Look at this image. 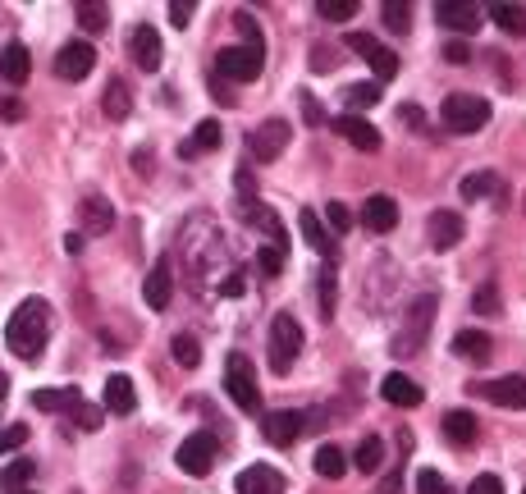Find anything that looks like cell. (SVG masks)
<instances>
[{
    "label": "cell",
    "mask_w": 526,
    "mask_h": 494,
    "mask_svg": "<svg viewBox=\"0 0 526 494\" xmlns=\"http://www.w3.org/2000/svg\"><path fill=\"white\" fill-rule=\"evenodd\" d=\"M0 115H5V119H10V124H19V119H23V101H5V106H0Z\"/></svg>",
    "instance_id": "obj_55"
},
{
    "label": "cell",
    "mask_w": 526,
    "mask_h": 494,
    "mask_svg": "<svg viewBox=\"0 0 526 494\" xmlns=\"http://www.w3.org/2000/svg\"><path fill=\"white\" fill-rule=\"evenodd\" d=\"M426 225H430V243L440 247V252H444V247H458L462 234H467V229H462V215H458V211H435Z\"/></svg>",
    "instance_id": "obj_26"
},
{
    "label": "cell",
    "mask_w": 526,
    "mask_h": 494,
    "mask_svg": "<svg viewBox=\"0 0 526 494\" xmlns=\"http://www.w3.org/2000/svg\"><path fill=\"white\" fill-rule=\"evenodd\" d=\"M453 353L467 357V362H485V357H490V334H481V330H458V334H453Z\"/></svg>",
    "instance_id": "obj_30"
},
{
    "label": "cell",
    "mask_w": 526,
    "mask_h": 494,
    "mask_svg": "<svg viewBox=\"0 0 526 494\" xmlns=\"http://www.w3.org/2000/svg\"><path fill=\"white\" fill-rule=\"evenodd\" d=\"M467 494H504V481H499L494 472H481L472 485H467Z\"/></svg>",
    "instance_id": "obj_48"
},
{
    "label": "cell",
    "mask_w": 526,
    "mask_h": 494,
    "mask_svg": "<svg viewBox=\"0 0 526 494\" xmlns=\"http://www.w3.org/2000/svg\"><path fill=\"white\" fill-rule=\"evenodd\" d=\"M444 60H449V65H467V60H472V46H467V42H449V46H444Z\"/></svg>",
    "instance_id": "obj_52"
},
{
    "label": "cell",
    "mask_w": 526,
    "mask_h": 494,
    "mask_svg": "<svg viewBox=\"0 0 526 494\" xmlns=\"http://www.w3.org/2000/svg\"><path fill=\"white\" fill-rule=\"evenodd\" d=\"M69 417H74L83 430H97L101 421H106V408H97V403H78V408L69 412Z\"/></svg>",
    "instance_id": "obj_44"
},
{
    "label": "cell",
    "mask_w": 526,
    "mask_h": 494,
    "mask_svg": "<svg viewBox=\"0 0 526 494\" xmlns=\"http://www.w3.org/2000/svg\"><path fill=\"white\" fill-rule=\"evenodd\" d=\"M298 101H302V119H307L312 129H321V124H325V115H321V101H316L312 92H307V87H302V92H298Z\"/></svg>",
    "instance_id": "obj_47"
},
{
    "label": "cell",
    "mask_w": 526,
    "mask_h": 494,
    "mask_svg": "<svg viewBox=\"0 0 526 494\" xmlns=\"http://www.w3.org/2000/svg\"><path fill=\"white\" fill-rule=\"evenodd\" d=\"M46 339H51V307L42 298H28L14 307V316L5 321V344H10L14 357L33 362V357L46 353Z\"/></svg>",
    "instance_id": "obj_1"
},
{
    "label": "cell",
    "mask_w": 526,
    "mask_h": 494,
    "mask_svg": "<svg viewBox=\"0 0 526 494\" xmlns=\"http://www.w3.org/2000/svg\"><path fill=\"white\" fill-rule=\"evenodd\" d=\"M344 42H348V51H353V55H362L366 65H371V74H376L380 83H385V78H394V74H398V55L389 51V46H380V42H376V37H371V33H348Z\"/></svg>",
    "instance_id": "obj_8"
},
{
    "label": "cell",
    "mask_w": 526,
    "mask_h": 494,
    "mask_svg": "<svg viewBox=\"0 0 526 494\" xmlns=\"http://www.w3.org/2000/svg\"><path fill=\"white\" fill-rule=\"evenodd\" d=\"M170 357L183 366V371H193L197 362H202V344H197V334H188V330H179L170 339Z\"/></svg>",
    "instance_id": "obj_31"
},
{
    "label": "cell",
    "mask_w": 526,
    "mask_h": 494,
    "mask_svg": "<svg viewBox=\"0 0 526 494\" xmlns=\"http://www.w3.org/2000/svg\"><path fill=\"white\" fill-rule=\"evenodd\" d=\"M0 74H5V83L23 87L28 78H33V55H28V46L23 42H10L5 51H0Z\"/></svg>",
    "instance_id": "obj_24"
},
{
    "label": "cell",
    "mask_w": 526,
    "mask_h": 494,
    "mask_svg": "<svg viewBox=\"0 0 526 494\" xmlns=\"http://www.w3.org/2000/svg\"><path fill=\"white\" fill-rule=\"evenodd\" d=\"M5 398H10V376L0 371V403H5Z\"/></svg>",
    "instance_id": "obj_58"
},
{
    "label": "cell",
    "mask_w": 526,
    "mask_h": 494,
    "mask_svg": "<svg viewBox=\"0 0 526 494\" xmlns=\"http://www.w3.org/2000/svg\"><path fill=\"white\" fill-rule=\"evenodd\" d=\"M339 97H344L348 110H366V106H376L380 101V83H348Z\"/></svg>",
    "instance_id": "obj_37"
},
{
    "label": "cell",
    "mask_w": 526,
    "mask_h": 494,
    "mask_svg": "<svg viewBox=\"0 0 526 494\" xmlns=\"http://www.w3.org/2000/svg\"><path fill=\"white\" fill-rule=\"evenodd\" d=\"M380 398H385L389 408H421V385L417 380H408L403 371H389L385 380H380Z\"/></svg>",
    "instance_id": "obj_18"
},
{
    "label": "cell",
    "mask_w": 526,
    "mask_h": 494,
    "mask_svg": "<svg viewBox=\"0 0 526 494\" xmlns=\"http://www.w3.org/2000/svg\"><path fill=\"white\" fill-rule=\"evenodd\" d=\"M78 28L83 33H106V23H110V10L101 5V0H78Z\"/></svg>",
    "instance_id": "obj_34"
},
{
    "label": "cell",
    "mask_w": 526,
    "mask_h": 494,
    "mask_svg": "<svg viewBox=\"0 0 526 494\" xmlns=\"http://www.w3.org/2000/svg\"><path fill=\"white\" fill-rule=\"evenodd\" d=\"M298 229H302V238L312 243V252H316V257L339 261V238H334L330 229L321 225V215H316L312 206H302V211H298Z\"/></svg>",
    "instance_id": "obj_12"
},
{
    "label": "cell",
    "mask_w": 526,
    "mask_h": 494,
    "mask_svg": "<svg viewBox=\"0 0 526 494\" xmlns=\"http://www.w3.org/2000/svg\"><path fill=\"white\" fill-rule=\"evenodd\" d=\"M234 28L247 37V42H261V28H257V19H252L247 10H238V14H234Z\"/></svg>",
    "instance_id": "obj_51"
},
{
    "label": "cell",
    "mask_w": 526,
    "mask_h": 494,
    "mask_svg": "<svg viewBox=\"0 0 526 494\" xmlns=\"http://www.w3.org/2000/svg\"><path fill=\"white\" fill-rule=\"evenodd\" d=\"M490 19L499 23L504 33H513V37L526 33V10H522V5H490Z\"/></svg>",
    "instance_id": "obj_36"
},
{
    "label": "cell",
    "mask_w": 526,
    "mask_h": 494,
    "mask_svg": "<svg viewBox=\"0 0 526 494\" xmlns=\"http://www.w3.org/2000/svg\"><path fill=\"white\" fill-rule=\"evenodd\" d=\"M211 97H220L225 106H234V87H229L225 78H211Z\"/></svg>",
    "instance_id": "obj_53"
},
{
    "label": "cell",
    "mask_w": 526,
    "mask_h": 494,
    "mask_svg": "<svg viewBox=\"0 0 526 494\" xmlns=\"http://www.w3.org/2000/svg\"><path fill=\"white\" fill-rule=\"evenodd\" d=\"M78 225H83V229H78V234H83V238H97V234H106V229L115 225V206H110L101 193H87L83 202H78Z\"/></svg>",
    "instance_id": "obj_11"
},
{
    "label": "cell",
    "mask_w": 526,
    "mask_h": 494,
    "mask_svg": "<svg viewBox=\"0 0 526 494\" xmlns=\"http://www.w3.org/2000/svg\"><path fill=\"white\" fill-rule=\"evenodd\" d=\"M316 10H321V19H330V23H348L357 14V0H321Z\"/></svg>",
    "instance_id": "obj_40"
},
{
    "label": "cell",
    "mask_w": 526,
    "mask_h": 494,
    "mask_svg": "<svg viewBox=\"0 0 526 494\" xmlns=\"http://www.w3.org/2000/svg\"><path fill=\"white\" fill-rule=\"evenodd\" d=\"M289 119H266V124H257V129L247 133V151H252V161L270 165L280 161L284 151H289Z\"/></svg>",
    "instance_id": "obj_6"
},
{
    "label": "cell",
    "mask_w": 526,
    "mask_h": 494,
    "mask_svg": "<svg viewBox=\"0 0 526 494\" xmlns=\"http://www.w3.org/2000/svg\"><path fill=\"white\" fill-rule=\"evenodd\" d=\"M19 444H28V426H19V421H14V426L0 430V458H5V453H14Z\"/></svg>",
    "instance_id": "obj_46"
},
{
    "label": "cell",
    "mask_w": 526,
    "mask_h": 494,
    "mask_svg": "<svg viewBox=\"0 0 526 494\" xmlns=\"http://www.w3.org/2000/svg\"><path fill=\"white\" fill-rule=\"evenodd\" d=\"M78 403H83V394H78L74 385L69 389H33V408H42V412H74Z\"/></svg>",
    "instance_id": "obj_29"
},
{
    "label": "cell",
    "mask_w": 526,
    "mask_h": 494,
    "mask_svg": "<svg viewBox=\"0 0 526 494\" xmlns=\"http://www.w3.org/2000/svg\"><path fill=\"white\" fill-rule=\"evenodd\" d=\"M344 472H348V458L339 453V444H321V449H316V476H325V481H339Z\"/></svg>",
    "instance_id": "obj_32"
},
{
    "label": "cell",
    "mask_w": 526,
    "mask_h": 494,
    "mask_svg": "<svg viewBox=\"0 0 526 494\" xmlns=\"http://www.w3.org/2000/svg\"><path fill=\"white\" fill-rule=\"evenodd\" d=\"M0 161H5V156H0Z\"/></svg>",
    "instance_id": "obj_60"
},
{
    "label": "cell",
    "mask_w": 526,
    "mask_h": 494,
    "mask_svg": "<svg viewBox=\"0 0 526 494\" xmlns=\"http://www.w3.org/2000/svg\"><path fill=\"white\" fill-rule=\"evenodd\" d=\"M440 119L449 133H481L490 124V101L472 97V92H449L440 106Z\"/></svg>",
    "instance_id": "obj_4"
},
{
    "label": "cell",
    "mask_w": 526,
    "mask_h": 494,
    "mask_svg": "<svg viewBox=\"0 0 526 494\" xmlns=\"http://www.w3.org/2000/svg\"><path fill=\"white\" fill-rule=\"evenodd\" d=\"M298 353H302V325L293 321L289 312H280L270 321V366H275V371H289Z\"/></svg>",
    "instance_id": "obj_7"
},
{
    "label": "cell",
    "mask_w": 526,
    "mask_h": 494,
    "mask_svg": "<svg viewBox=\"0 0 526 494\" xmlns=\"http://www.w3.org/2000/svg\"><path fill=\"white\" fill-rule=\"evenodd\" d=\"M83 243H87L83 234H65V252H83Z\"/></svg>",
    "instance_id": "obj_56"
},
{
    "label": "cell",
    "mask_w": 526,
    "mask_h": 494,
    "mask_svg": "<svg viewBox=\"0 0 526 494\" xmlns=\"http://www.w3.org/2000/svg\"><path fill=\"white\" fill-rule=\"evenodd\" d=\"M325 220H330V234H334V238H344L348 229H353V211H348L344 202H330V206H325Z\"/></svg>",
    "instance_id": "obj_41"
},
{
    "label": "cell",
    "mask_w": 526,
    "mask_h": 494,
    "mask_svg": "<svg viewBox=\"0 0 526 494\" xmlns=\"http://www.w3.org/2000/svg\"><path fill=\"white\" fill-rule=\"evenodd\" d=\"M19 494H33V490H19Z\"/></svg>",
    "instance_id": "obj_59"
},
{
    "label": "cell",
    "mask_w": 526,
    "mask_h": 494,
    "mask_svg": "<svg viewBox=\"0 0 526 494\" xmlns=\"http://www.w3.org/2000/svg\"><path fill=\"white\" fill-rule=\"evenodd\" d=\"M499 188V179H494L490 170H476V174H467V179L458 183V193H462V202H485V197Z\"/></svg>",
    "instance_id": "obj_33"
},
{
    "label": "cell",
    "mask_w": 526,
    "mask_h": 494,
    "mask_svg": "<svg viewBox=\"0 0 526 494\" xmlns=\"http://www.w3.org/2000/svg\"><path fill=\"white\" fill-rule=\"evenodd\" d=\"M302 426H307V417L302 412H266L261 417V430H266V444H275V449H289L293 440L302 435Z\"/></svg>",
    "instance_id": "obj_13"
},
{
    "label": "cell",
    "mask_w": 526,
    "mask_h": 494,
    "mask_svg": "<svg viewBox=\"0 0 526 494\" xmlns=\"http://www.w3.org/2000/svg\"><path fill=\"white\" fill-rule=\"evenodd\" d=\"M133 170H142V174L151 170V156H147V151H138V156H133Z\"/></svg>",
    "instance_id": "obj_57"
},
{
    "label": "cell",
    "mask_w": 526,
    "mask_h": 494,
    "mask_svg": "<svg viewBox=\"0 0 526 494\" xmlns=\"http://www.w3.org/2000/svg\"><path fill=\"white\" fill-rule=\"evenodd\" d=\"M339 65V51H312V69H334Z\"/></svg>",
    "instance_id": "obj_54"
},
{
    "label": "cell",
    "mask_w": 526,
    "mask_h": 494,
    "mask_svg": "<svg viewBox=\"0 0 526 494\" xmlns=\"http://www.w3.org/2000/svg\"><path fill=\"white\" fill-rule=\"evenodd\" d=\"M472 312H481V316H499V289H494V284H481V289H476Z\"/></svg>",
    "instance_id": "obj_43"
},
{
    "label": "cell",
    "mask_w": 526,
    "mask_h": 494,
    "mask_svg": "<svg viewBox=\"0 0 526 494\" xmlns=\"http://www.w3.org/2000/svg\"><path fill=\"white\" fill-rule=\"evenodd\" d=\"M33 472H37V467H33V458H14L10 467L0 472V485H5V490H10V494H19L23 485L33 481Z\"/></svg>",
    "instance_id": "obj_38"
},
{
    "label": "cell",
    "mask_w": 526,
    "mask_h": 494,
    "mask_svg": "<svg viewBox=\"0 0 526 494\" xmlns=\"http://www.w3.org/2000/svg\"><path fill=\"white\" fill-rule=\"evenodd\" d=\"M380 458H385V440H380V435H366V440L357 444V453H353V467L357 472H376Z\"/></svg>",
    "instance_id": "obj_35"
},
{
    "label": "cell",
    "mask_w": 526,
    "mask_h": 494,
    "mask_svg": "<svg viewBox=\"0 0 526 494\" xmlns=\"http://www.w3.org/2000/svg\"><path fill=\"white\" fill-rule=\"evenodd\" d=\"M92 69H97L92 42H69V46H60V55H55V78H65V83H83Z\"/></svg>",
    "instance_id": "obj_10"
},
{
    "label": "cell",
    "mask_w": 526,
    "mask_h": 494,
    "mask_svg": "<svg viewBox=\"0 0 526 494\" xmlns=\"http://www.w3.org/2000/svg\"><path fill=\"white\" fill-rule=\"evenodd\" d=\"M257 270H261V275H266V280H275V275H280V270H284V252H280V247H257Z\"/></svg>",
    "instance_id": "obj_42"
},
{
    "label": "cell",
    "mask_w": 526,
    "mask_h": 494,
    "mask_svg": "<svg viewBox=\"0 0 526 494\" xmlns=\"http://www.w3.org/2000/svg\"><path fill=\"white\" fill-rule=\"evenodd\" d=\"M220 142H225V129H220V119H202V124H197V133L188 142H183L179 147V156L183 161H197V156H206V151H215L220 147Z\"/></svg>",
    "instance_id": "obj_25"
},
{
    "label": "cell",
    "mask_w": 526,
    "mask_h": 494,
    "mask_svg": "<svg viewBox=\"0 0 526 494\" xmlns=\"http://www.w3.org/2000/svg\"><path fill=\"white\" fill-rule=\"evenodd\" d=\"M142 298H147L151 312H165L174 298V270L170 261H156V266L147 270V280H142Z\"/></svg>",
    "instance_id": "obj_14"
},
{
    "label": "cell",
    "mask_w": 526,
    "mask_h": 494,
    "mask_svg": "<svg viewBox=\"0 0 526 494\" xmlns=\"http://www.w3.org/2000/svg\"><path fill=\"white\" fill-rule=\"evenodd\" d=\"M334 129L344 133V138L353 142L357 151H380V142H385V138H380L376 124H366L362 115H339V119H334Z\"/></svg>",
    "instance_id": "obj_22"
},
{
    "label": "cell",
    "mask_w": 526,
    "mask_h": 494,
    "mask_svg": "<svg viewBox=\"0 0 526 494\" xmlns=\"http://www.w3.org/2000/svg\"><path fill=\"white\" fill-rule=\"evenodd\" d=\"M321 316H334V270H321Z\"/></svg>",
    "instance_id": "obj_49"
},
{
    "label": "cell",
    "mask_w": 526,
    "mask_h": 494,
    "mask_svg": "<svg viewBox=\"0 0 526 494\" xmlns=\"http://www.w3.org/2000/svg\"><path fill=\"white\" fill-rule=\"evenodd\" d=\"M238 494H284V476L266 462H252L238 472Z\"/></svg>",
    "instance_id": "obj_20"
},
{
    "label": "cell",
    "mask_w": 526,
    "mask_h": 494,
    "mask_svg": "<svg viewBox=\"0 0 526 494\" xmlns=\"http://www.w3.org/2000/svg\"><path fill=\"white\" fill-rule=\"evenodd\" d=\"M101 110H106V119H115V124H124V119L133 115V92H129V83H124V78H110V83H106Z\"/></svg>",
    "instance_id": "obj_27"
},
{
    "label": "cell",
    "mask_w": 526,
    "mask_h": 494,
    "mask_svg": "<svg viewBox=\"0 0 526 494\" xmlns=\"http://www.w3.org/2000/svg\"><path fill=\"white\" fill-rule=\"evenodd\" d=\"M261 69H266V46L261 42H238L215 51V74L225 83H252V78H261Z\"/></svg>",
    "instance_id": "obj_2"
},
{
    "label": "cell",
    "mask_w": 526,
    "mask_h": 494,
    "mask_svg": "<svg viewBox=\"0 0 526 494\" xmlns=\"http://www.w3.org/2000/svg\"><path fill=\"white\" fill-rule=\"evenodd\" d=\"M170 23L174 28H188L193 23V0H170Z\"/></svg>",
    "instance_id": "obj_50"
},
{
    "label": "cell",
    "mask_w": 526,
    "mask_h": 494,
    "mask_svg": "<svg viewBox=\"0 0 526 494\" xmlns=\"http://www.w3.org/2000/svg\"><path fill=\"white\" fill-rule=\"evenodd\" d=\"M129 55L147 69V74H156V69H161V33L147 28V23H138V28L129 33Z\"/></svg>",
    "instance_id": "obj_17"
},
{
    "label": "cell",
    "mask_w": 526,
    "mask_h": 494,
    "mask_svg": "<svg viewBox=\"0 0 526 494\" xmlns=\"http://www.w3.org/2000/svg\"><path fill=\"white\" fill-rule=\"evenodd\" d=\"M385 28H389V33H408V28H412V10L403 5V0H389V5H385Z\"/></svg>",
    "instance_id": "obj_39"
},
{
    "label": "cell",
    "mask_w": 526,
    "mask_h": 494,
    "mask_svg": "<svg viewBox=\"0 0 526 494\" xmlns=\"http://www.w3.org/2000/svg\"><path fill=\"white\" fill-rule=\"evenodd\" d=\"M417 494H453V490H449V481H444L435 467H426V472L417 476Z\"/></svg>",
    "instance_id": "obj_45"
},
{
    "label": "cell",
    "mask_w": 526,
    "mask_h": 494,
    "mask_svg": "<svg viewBox=\"0 0 526 494\" xmlns=\"http://www.w3.org/2000/svg\"><path fill=\"white\" fill-rule=\"evenodd\" d=\"M225 389L243 412H261V389H257V376H252L247 353H229L225 357Z\"/></svg>",
    "instance_id": "obj_5"
},
{
    "label": "cell",
    "mask_w": 526,
    "mask_h": 494,
    "mask_svg": "<svg viewBox=\"0 0 526 494\" xmlns=\"http://www.w3.org/2000/svg\"><path fill=\"white\" fill-rule=\"evenodd\" d=\"M101 408L115 412V417H129L133 408H138V394H133V380L124 376V371H115V376L106 380V398H101Z\"/></svg>",
    "instance_id": "obj_23"
},
{
    "label": "cell",
    "mask_w": 526,
    "mask_h": 494,
    "mask_svg": "<svg viewBox=\"0 0 526 494\" xmlns=\"http://www.w3.org/2000/svg\"><path fill=\"white\" fill-rule=\"evenodd\" d=\"M362 225L371 229V234H389V229L398 225V202L385 193H371L362 202Z\"/></svg>",
    "instance_id": "obj_19"
},
{
    "label": "cell",
    "mask_w": 526,
    "mask_h": 494,
    "mask_svg": "<svg viewBox=\"0 0 526 494\" xmlns=\"http://www.w3.org/2000/svg\"><path fill=\"white\" fill-rule=\"evenodd\" d=\"M481 394L490 398L494 408H504V412H526V376L490 380V385H481Z\"/></svg>",
    "instance_id": "obj_15"
},
{
    "label": "cell",
    "mask_w": 526,
    "mask_h": 494,
    "mask_svg": "<svg viewBox=\"0 0 526 494\" xmlns=\"http://www.w3.org/2000/svg\"><path fill=\"white\" fill-rule=\"evenodd\" d=\"M435 307H440V298H435V293H421V298H412V307L403 312V334L389 344V348H394V357L421 353V344H426V334H430V321H435Z\"/></svg>",
    "instance_id": "obj_3"
},
{
    "label": "cell",
    "mask_w": 526,
    "mask_h": 494,
    "mask_svg": "<svg viewBox=\"0 0 526 494\" xmlns=\"http://www.w3.org/2000/svg\"><path fill=\"white\" fill-rule=\"evenodd\" d=\"M435 19H440L444 28H453V33H476V28H481V10H476L472 0H440V5H435Z\"/></svg>",
    "instance_id": "obj_16"
},
{
    "label": "cell",
    "mask_w": 526,
    "mask_h": 494,
    "mask_svg": "<svg viewBox=\"0 0 526 494\" xmlns=\"http://www.w3.org/2000/svg\"><path fill=\"white\" fill-rule=\"evenodd\" d=\"M174 462H179V472H188V476H206L215 462V435L211 430L188 435V440L179 444V453H174Z\"/></svg>",
    "instance_id": "obj_9"
},
{
    "label": "cell",
    "mask_w": 526,
    "mask_h": 494,
    "mask_svg": "<svg viewBox=\"0 0 526 494\" xmlns=\"http://www.w3.org/2000/svg\"><path fill=\"white\" fill-rule=\"evenodd\" d=\"M243 220H252V225H257L261 234L270 238V247H280V252L289 247V229H284V225H280V215L270 211V206H261L257 197H252V202H243Z\"/></svg>",
    "instance_id": "obj_21"
},
{
    "label": "cell",
    "mask_w": 526,
    "mask_h": 494,
    "mask_svg": "<svg viewBox=\"0 0 526 494\" xmlns=\"http://www.w3.org/2000/svg\"><path fill=\"white\" fill-rule=\"evenodd\" d=\"M444 435H449V444L467 449V444L481 435V426H476V417L467 408H453V412H444Z\"/></svg>",
    "instance_id": "obj_28"
}]
</instances>
